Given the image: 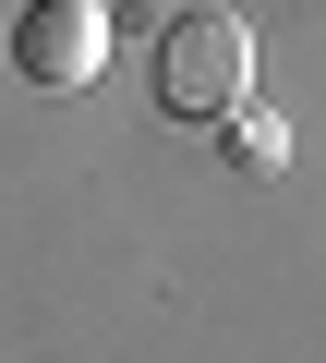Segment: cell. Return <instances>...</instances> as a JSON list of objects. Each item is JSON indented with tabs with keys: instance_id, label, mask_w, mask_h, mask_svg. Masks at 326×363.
Wrapping results in <instances>:
<instances>
[{
	"instance_id": "obj_1",
	"label": "cell",
	"mask_w": 326,
	"mask_h": 363,
	"mask_svg": "<svg viewBox=\"0 0 326 363\" xmlns=\"http://www.w3.org/2000/svg\"><path fill=\"white\" fill-rule=\"evenodd\" d=\"M242 97H254V25L218 13V0L170 13V37H157V109L170 121H230Z\"/></svg>"
},
{
	"instance_id": "obj_2",
	"label": "cell",
	"mask_w": 326,
	"mask_h": 363,
	"mask_svg": "<svg viewBox=\"0 0 326 363\" xmlns=\"http://www.w3.org/2000/svg\"><path fill=\"white\" fill-rule=\"evenodd\" d=\"M13 73L49 85V97L97 85L109 73V0H25L13 13Z\"/></svg>"
},
{
	"instance_id": "obj_3",
	"label": "cell",
	"mask_w": 326,
	"mask_h": 363,
	"mask_svg": "<svg viewBox=\"0 0 326 363\" xmlns=\"http://www.w3.org/2000/svg\"><path fill=\"white\" fill-rule=\"evenodd\" d=\"M230 157H242V169H278V157H290V121L242 97V109H230Z\"/></svg>"
}]
</instances>
